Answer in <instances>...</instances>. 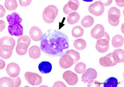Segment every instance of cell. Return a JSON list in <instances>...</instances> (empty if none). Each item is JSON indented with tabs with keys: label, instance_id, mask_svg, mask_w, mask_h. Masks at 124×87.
<instances>
[{
	"label": "cell",
	"instance_id": "cell-34",
	"mask_svg": "<svg viewBox=\"0 0 124 87\" xmlns=\"http://www.w3.org/2000/svg\"><path fill=\"white\" fill-rule=\"evenodd\" d=\"M12 51H6L0 48V56L3 58L7 59L11 57L12 55Z\"/></svg>",
	"mask_w": 124,
	"mask_h": 87
},
{
	"label": "cell",
	"instance_id": "cell-35",
	"mask_svg": "<svg viewBox=\"0 0 124 87\" xmlns=\"http://www.w3.org/2000/svg\"><path fill=\"white\" fill-rule=\"evenodd\" d=\"M101 84L99 81L93 80H90L88 83V87H100Z\"/></svg>",
	"mask_w": 124,
	"mask_h": 87
},
{
	"label": "cell",
	"instance_id": "cell-19",
	"mask_svg": "<svg viewBox=\"0 0 124 87\" xmlns=\"http://www.w3.org/2000/svg\"><path fill=\"white\" fill-rule=\"evenodd\" d=\"M29 53L30 57L34 59H37L40 57L41 52L39 47L34 46L30 48Z\"/></svg>",
	"mask_w": 124,
	"mask_h": 87
},
{
	"label": "cell",
	"instance_id": "cell-12",
	"mask_svg": "<svg viewBox=\"0 0 124 87\" xmlns=\"http://www.w3.org/2000/svg\"><path fill=\"white\" fill-rule=\"evenodd\" d=\"M74 61L70 55L65 54L59 60L60 66L62 68L67 69L70 68L74 64Z\"/></svg>",
	"mask_w": 124,
	"mask_h": 87
},
{
	"label": "cell",
	"instance_id": "cell-40",
	"mask_svg": "<svg viewBox=\"0 0 124 87\" xmlns=\"http://www.w3.org/2000/svg\"><path fill=\"white\" fill-rule=\"evenodd\" d=\"M117 5L120 7H123L124 6V0H116Z\"/></svg>",
	"mask_w": 124,
	"mask_h": 87
},
{
	"label": "cell",
	"instance_id": "cell-31",
	"mask_svg": "<svg viewBox=\"0 0 124 87\" xmlns=\"http://www.w3.org/2000/svg\"><path fill=\"white\" fill-rule=\"evenodd\" d=\"M86 65L82 62H79L76 65L75 70L78 74H81L84 73L86 70Z\"/></svg>",
	"mask_w": 124,
	"mask_h": 87
},
{
	"label": "cell",
	"instance_id": "cell-30",
	"mask_svg": "<svg viewBox=\"0 0 124 87\" xmlns=\"http://www.w3.org/2000/svg\"><path fill=\"white\" fill-rule=\"evenodd\" d=\"M110 37L107 33L105 32L104 36L100 38L97 39V42L100 45L106 46L109 44Z\"/></svg>",
	"mask_w": 124,
	"mask_h": 87
},
{
	"label": "cell",
	"instance_id": "cell-20",
	"mask_svg": "<svg viewBox=\"0 0 124 87\" xmlns=\"http://www.w3.org/2000/svg\"><path fill=\"white\" fill-rule=\"evenodd\" d=\"M112 43L114 47L116 48H120L124 44V38L120 35H116L112 38Z\"/></svg>",
	"mask_w": 124,
	"mask_h": 87
},
{
	"label": "cell",
	"instance_id": "cell-21",
	"mask_svg": "<svg viewBox=\"0 0 124 87\" xmlns=\"http://www.w3.org/2000/svg\"><path fill=\"white\" fill-rule=\"evenodd\" d=\"M29 46L26 43H20L17 44L16 51L18 55L23 56L27 53Z\"/></svg>",
	"mask_w": 124,
	"mask_h": 87
},
{
	"label": "cell",
	"instance_id": "cell-7",
	"mask_svg": "<svg viewBox=\"0 0 124 87\" xmlns=\"http://www.w3.org/2000/svg\"><path fill=\"white\" fill-rule=\"evenodd\" d=\"M63 79L70 86L76 85L78 82L77 75L70 70L65 71L63 73Z\"/></svg>",
	"mask_w": 124,
	"mask_h": 87
},
{
	"label": "cell",
	"instance_id": "cell-17",
	"mask_svg": "<svg viewBox=\"0 0 124 87\" xmlns=\"http://www.w3.org/2000/svg\"><path fill=\"white\" fill-rule=\"evenodd\" d=\"M7 20L10 25L20 23L22 22V19L17 13L14 12L11 15H8L6 17Z\"/></svg>",
	"mask_w": 124,
	"mask_h": 87
},
{
	"label": "cell",
	"instance_id": "cell-14",
	"mask_svg": "<svg viewBox=\"0 0 124 87\" xmlns=\"http://www.w3.org/2000/svg\"><path fill=\"white\" fill-rule=\"evenodd\" d=\"M8 28L9 33L11 36H19L23 34V27L20 23L9 25Z\"/></svg>",
	"mask_w": 124,
	"mask_h": 87
},
{
	"label": "cell",
	"instance_id": "cell-41",
	"mask_svg": "<svg viewBox=\"0 0 124 87\" xmlns=\"http://www.w3.org/2000/svg\"><path fill=\"white\" fill-rule=\"evenodd\" d=\"M0 31H2L5 27V24L4 22L0 20Z\"/></svg>",
	"mask_w": 124,
	"mask_h": 87
},
{
	"label": "cell",
	"instance_id": "cell-33",
	"mask_svg": "<svg viewBox=\"0 0 124 87\" xmlns=\"http://www.w3.org/2000/svg\"><path fill=\"white\" fill-rule=\"evenodd\" d=\"M30 38L29 36H23L20 37L17 40V44L20 43H23L26 44L29 46L31 43Z\"/></svg>",
	"mask_w": 124,
	"mask_h": 87
},
{
	"label": "cell",
	"instance_id": "cell-4",
	"mask_svg": "<svg viewBox=\"0 0 124 87\" xmlns=\"http://www.w3.org/2000/svg\"><path fill=\"white\" fill-rule=\"evenodd\" d=\"M15 45V40L11 37L5 36L0 40V48L6 51H12Z\"/></svg>",
	"mask_w": 124,
	"mask_h": 87
},
{
	"label": "cell",
	"instance_id": "cell-29",
	"mask_svg": "<svg viewBox=\"0 0 124 87\" xmlns=\"http://www.w3.org/2000/svg\"><path fill=\"white\" fill-rule=\"evenodd\" d=\"M66 54L70 55L74 60V64L77 63L80 59V54L78 52L75 50L71 49L67 52Z\"/></svg>",
	"mask_w": 124,
	"mask_h": 87
},
{
	"label": "cell",
	"instance_id": "cell-23",
	"mask_svg": "<svg viewBox=\"0 0 124 87\" xmlns=\"http://www.w3.org/2000/svg\"><path fill=\"white\" fill-rule=\"evenodd\" d=\"M94 21L93 17L90 15H87L82 19L81 23V25L84 27L88 28L91 27L93 25Z\"/></svg>",
	"mask_w": 124,
	"mask_h": 87
},
{
	"label": "cell",
	"instance_id": "cell-36",
	"mask_svg": "<svg viewBox=\"0 0 124 87\" xmlns=\"http://www.w3.org/2000/svg\"><path fill=\"white\" fill-rule=\"evenodd\" d=\"M10 77L13 80L14 83V87H19L20 86L21 84V81L20 78L19 77Z\"/></svg>",
	"mask_w": 124,
	"mask_h": 87
},
{
	"label": "cell",
	"instance_id": "cell-32",
	"mask_svg": "<svg viewBox=\"0 0 124 87\" xmlns=\"http://www.w3.org/2000/svg\"><path fill=\"white\" fill-rule=\"evenodd\" d=\"M109 46V44L106 46H102L100 45L97 43H96V48L97 50L100 53H104L108 50Z\"/></svg>",
	"mask_w": 124,
	"mask_h": 87
},
{
	"label": "cell",
	"instance_id": "cell-25",
	"mask_svg": "<svg viewBox=\"0 0 124 87\" xmlns=\"http://www.w3.org/2000/svg\"><path fill=\"white\" fill-rule=\"evenodd\" d=\"M4 5L6 9L10 11L14 10L18 6L17 2L16 0H6Z\"/></svg>",
	"mask_w": 124,
	"mask_h": 87
},
{
	"label": "cell",
	"instance_id": "cell-16",
	"mask_svg": "<svg viewBox=\"0 0 124 87\" xmlns=\"http://www.w3.org/2000/svg\"><path fill=\"white\" fill-rule=\"evenodd\" d=\"M113 53V59L117 63L124 62V51L122 49L115 50Z\"/></svg>",
	"mask_w": 124,
	"mask_h": 87
},
{
	"label": "cell",
	"instance_id": "cell-13",
	"mask_svg": "<svg viewBox=\"0 0 124 87\" xmlns=\"http://www.w3.org/2000/svg\"><path fill=\"white\" fill-rule=\"evenodd\" d=\"M105 33L104 26L100 24H98L94 27L91 31V36L94 38L98 39L102 37Z\"/></svg>",
	"mask_w": 124,
	"mask_h": 87
},
{
	"label": "cell",
	"instance_id": "cell-24",
	"mask_svg": "<svg viewBox=\"0 0 124 87\" xmlns=\"http://www.w3.org/2000/svg\"><path fill=\"white\" fill-rule=\"evenodd\" d=\"M0 87H13L14 86V83L13 80L10 77H3L0 79Z\"/></svg>",
	"mask_w": 124,
	"mask_h": 87
},
{
	"label": "cell",
	"instance_id": "cell-5",
	"mask_svg": "<svg viewBox=\"0 0 124 87\" xmlns=\"http://www.w3.org/2000/svg\"><path fill=\"white\" fill-rule=\"evenodd\" d=\"M25 77L27 82L32 86H38L40 85L42 82V78L36 73L26 72Z\"/></svg>",
	"mask_w": 124,
	"mask_h": 87
},
{
	"label": "cell",
	"instance_id": "cell-38",
	"mask_svg": "<svg viewBox=\"0 0 124 87\" xmlns=\"http://www.w3.org/2000/svg\"><path fill=\"white\" fill-rule=\"evenodd\" d=\"M53 87H67L66 86L63 82L61 81H57L54 83V85L53 86Z\"/></svg>",
	"mask_w": 124,
	"mask_h": 87
},
{
	"label": "cell",
	"instance_id": "cell-27",
	"mask_svg": "<svg viewBox=\"0 0 124 87\" xmlns=\"http://www.w3.org/2000/svg\"><path fill=\"white\" fill-rule=\"evenodd\" d=\"M84 31L80 26H75L72 29L71 33L74 37L78 38L83 36L84 34Z\"/></svg>",
	"mask_w": 124,
	"mask_h": 87
},
{
	"label": "cell",
	"instance_id": "cell-3",
	"mask_svg": "<svg viewBox=\"0 0 124 87\" xmlns=\"http://www.w3.org/2000/svg\"><path fill=\"white\" fill-rule=\"evenodd\" d=\"M121 15L120 10L115 7H111L108 12V21L110 25L113 26H118Z\"/></svg>",
	"mask_w": 124,
	"mask_h": 87
},
{
	"label": "cell",
	"instance_id": "cell-26",
	"mask_svg": "<svg viewBox=\"0 0 124 87\" xmlns=\"http://www.w3.org/2000/svg\"><path fill=\"white\" fill-rule=\"evenodd\" d=\"M74 47L79 50H82L85 48L87 44L85 40L78 39L75 40L74 43Z\"/></svg>",
	"mask_w": 124,
	"mask_h": 87
},
{
	"label": "cell",
	"instance_id": "cell-1",
	"mask_svg": "<svg viewBox=\"0 0 124 87\" xmlns=\"http://www.w3.org/2000/svg\"><path fill=\"white\" fill-rule=\"evenodd\" d=\"M40 48L44 53L50 56L63 55L69 48L68 38L61 32L48 30L44 34L40 42Z\"/></svg>",
	"mask_w": 124,
	"mask_h": 87
},
{
	"label": "cell",
	"instance_id": "cell-39",
	"mask_svg": "<svg viewBox=\"0 0 124 87\" xmlns=\"http://www.w3.org/2000/svg\"><path fill=\"white\" fill-rule=\"evenodd\" d=\"M6 12V11L4 9L3 6L1 5H0V17L2 18L5 15Z\"/></svg>",
	"mask_w": 124,
	"mask_h": 87
},
{
	"label": "cell",
	"instance_id": "cell-15",
	"mask_svg": "<svg viewBox=\"0 0 124 87\" xmlns=\"http://www.w3.org/2000/svg\"><path fill=\"white\" fill-rule=\"evenodd\" d=\"M29 34L31 38L34 41H40L43 37V34L41 30L37 26H33L31 28Z\"/></svg>",
	"mask_w": 124,
	"mask_h": 87
},
{
	"label": "cell",
	"instance_id": "cell-18",
	"mask_svg": "<svg viewBox=\"0 0 124 87\" xmlns=\"http://www.w3.org/2000/svg\"><path fill=\"white\" fill-rule=\"evenodd\" d=\"M38 68L41 73L47 74L51 71L52 65L48 61H42L39 63Z\"/></svg>",
	"mask_w": 124,
	"mask_h": 87
},
{
	"label": "cell",
	"instance_id": "cell-11",
	"mask_svg": "<svg viewBox=\"0 0 124 87\" xmlns=\"http://www.w3.org/2000/svg\"><path fill=\"white\" fill-rule=\"evenodd\" d=\"M97 73L96 70L93 68H89L87 70L81 77V80L84 83H87L90 80L96 78Z\"/></svg>",
	"mask_w": 124,
	"mask_h": 87
},
{
	"label": "cell",
	"instance_id": "cell-10",
	"mask_svg": "<svg viewBox=\"0 0 124 87\" xmlns=\"http://www.w3.org/2000/svg\"><path fill=\"white\" fill-rule=\"evenodd\" d=\"M7 73L12 77H18L20 73L19 66L15 62H11L8 64L6 69Z\"/></svg>",
	"mask_w": 124,
	"mask_h": 87
},
{
	"label": "cell",
	"instance_id": "cell-9",
	"mask_svg": "<svg viewBox=\"0 0 124 87\" xmlns=\"http://www.w3.org/2000/svg\"><path fill=\"white\" fill-rule=\"evenodd\" d=\"M99 61L100 65L105 67H113L117 63L113 59L112 52L108 53L105 57L100 58Z\"/></svg>",
	"mask_w": 124,
	"mask_h": 87
},
{
	"label": "cell",
	"instance_id": "cell-2",
	"mask_svg": "<svg viewBox=\"0 0 124 87\" xmlns=\"http://www.w3.org/2000/svg\"><path fill=\"white\" fill-rule=\"evenodd\" d=\"M58 12V10L55 6L49 5L43 11L42 13L43 19L46 23H52L57 16Z\"/></svg>",
	"mask_w": 124,
	"mask_h": 87
},
{
	"label": "cell",
	"instance_id": "cell-28",
	"mask_svg": "<svg viewBox=\"0 0 124 87\" xmlns=\"http://www.w3.org/2000/svg\"><path fill=\"white\" fill-rule=\"evenodd\" d=\"M118 80L116 78L111 77L107 79L104 84V87H117L118 86Z\"/></svg>",
	"mask_w": 124,
	"mask_h": 87
},
{
	"label": "cell",
	"instance_id": "cell-42",
	"mask_svg": "<svg viewBox=\"0 0 124 87\" xmlns=\"http://www.w3.org/2000/svg\"><path fill=\"white\" fill-rule=\"evenodd\" d=\"M5 62L2 60L0 59V70L4 68L5 66Z\"/></svg>",
	"mask_w": 124,
	"mask_h": 87
},
{
	"label": "cell",
	"instance_id": "cell-6",
	"mask_svg": "<svg viewBox=\"0 0 124 87\" xmlns=\"http://www.w3.org/2000/svg\"><path fill=\"white\" fill-rule=\"evenodd\" d=\"M88 10L89 12L92 15L99 16L102 15L104 12L105 8L102 3L99 1H96L89 6Z\"/></svg>",
	"mask_w": 124,
	"mask_h": 87
},
{
	"label": "cell",
	"instance_id": "cell-22",
	"mask_svg": "<svg viewBox=\"0 0 124 87\" xmlns=\"http://www.w3.org/2000/svg\"><path fill=\"white\" fill-rule=\"evenodd\" d=\"M80 18V15L76 12L71 13L68 16L67 21L69 24L73 25L77 23Z\"/></svg>",
	"mask_w": 124,
	"mask_h": 87
},
{
	"label": "cell",
	"instance_id": "cell-37",
	"mask_svg": "<svg viewBox=\"0 0 124 87\" xmlns=\"http://www.w3.org/2000/svg\"><path fill=\"white\" fill-rule=\"evenodd\" d=\"M32 1L31 0H19L20 5L21 6H23V7H26L28 6L31 4Z\"/></svg>",
	"mask_w": 124,
	"mask_h": 87
},
{
	"label": "cell",
	"instance_id": "cell-8",
	"mask_svg": "<svg viewBox=\"0 0 124 87\" xmlns=\"http://www.w3.org/2000/svg\"><path fill=\"white\" fill-rule=\"evenodd\" d=\"M79 4L78 0H70L64 6L63 11L66 15H69L73 12H76L79 7Z\"/></svg>",
	"mask_w": 124,
	"mask_h": 87
}]
</instances>
